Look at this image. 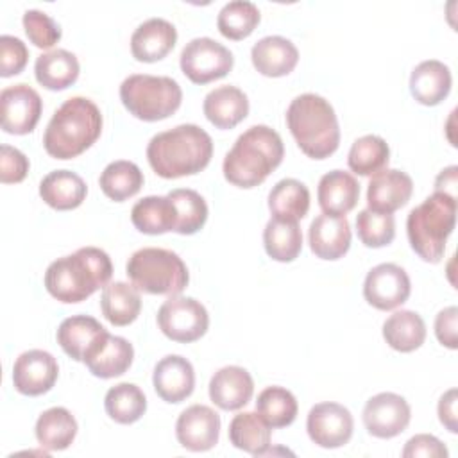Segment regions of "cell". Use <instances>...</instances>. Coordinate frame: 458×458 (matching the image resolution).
I'll use <instances>...</instances> for the list:
<instances>
[{"label":"cell","instance_id":"f907efd6","mask_svg":"<svg viewBox=\"0 0 458 458\" xmlns=\"http://www.w3.org/2000/svg\"><path fill=\"white\" fill-rule=\"evenodd\" d=\"M456 170L458 168L454 165L442 170L435 181V191L456 197Z\"/></svg>","mask_w":458,"mask_h":458},{"label":"cell","instance_id":"7c38bea8","mask_svg":"<svg viewBox=\"0 0 458 458\" xmlns=\"http://www.w3.org/2000/svg\"><path fill=\"white\" fill-rule=\"evenodd\" d=\"M411 419L408 401L394 392L372 395L363 406V424L376 438H394L401 435Z\"/></svg>","mask_w":458,"mask_h":458},{"label":"cell","instance_id":"d590c367","mask_svg":"<svg viewBox=\"0 0 458 458\" xmlns=\"http://www.w3.org/2000/svg\"><path fill=\"white\" fill-rule=\"evenodd\" d=\"M143 182L145 177L140 166L127 159L109 163L98 177L100 190L106 197H109L114 202H123L134 197L141 190Z\"/></svg>","mask_w":458,"mask_h":458},{"label":"cell","instance_id":"6da1fadb","mask_svg":"<svg viewBox=\"0 0 458 458\" xmlns=\"http://www.w3.org/2000/svg\"><path fill=\"white\" fill-rule=\"evenodd\" d=\"M213 156L211 136L195 123H181L157 132L147 145L150 168L163 179H177L204 170Z\"/></svg>","mask_w":458,"mask_h":458},{"label":"cell","instance_id":"4dcf8cb0","mask_svg":"<svg viewBox=\"0 0 458 458\" xmlns=\"http://www.w3.org/2000/svg\"><path fill=\"white\" fill-rule=\"evenodd\" d=\"M36 440L47 451H63L72 445L77 435L75 417L63 406L45 410L36 420Z\"/></svg>","mask_w":458,"mask_h":458},{"label":"cell","instance_id":"681fc988","mask_svg":"<svg viewBox=\"0 0 458 458\" xmlns=\"http://www.w3.org/2000/svg\"><path fill=\"white\" fill-rule=\"evenodd\" d=\"M438 419L451 433L458 431L456 426V388H449L438 401Z\"/></svg>","mask_w":458,"mask_h":458},{"label":"cell","instance_id":"277c9868","mask_svg":"<svg viewBox=\"0 0 458 458\" xmlns=\"http://www.w3.org/2000/svg\"><path fill=\"white\" fill-rule=\"evenodd\" d=\"M102 125V113L93 100L72 97L52 114L43 134V147L55 159L77 157L100 138Z\"/></svg>","mask_w":458,"mask_h":458},{"label":"cell","instance_id":"ba28073f","mask_svg":"<svg viewBox=\"0 0 458 458\" xmlns=\"http://www.w3.org/2000/svg\"><path fill=\"white\" fill-rule=\"evenodd\" d=\"M123 107L143 122H157L172 116L182 102V89L172 77L132 73L120 84Z\"/></svg>","mask_w":458,"mask_h":458},{"label":"cell","instance_id":"5bb4252c","mask_svg":"<svg viewBox=\"0 0 458 458\" xmlns=\"http://www.w3.org/2000/svg\"><path fill=\"white\" fill-rule=\"evenodd\" d=\"M2 129L9 134H29L39 122L43 102L39 93L25 82L7 86L0 93Z\"/></svg>","mask_w":458,"mask_h":458},{"label":"cell","instance_id":"8fae6325","mask_svg":"<svg viewBox=\"0 0 458 458\" xmlns=\"http://www.w3.org/2000/svg\"><path fill=\"white\" fill-rule=\"evenodd\" d=\"M411 283L406 270L395 263H381L369 270L363 283L365 301L381 311H390L404 304L410 297Z\"/></svg>","mask_w":458,"mask_h":458},{"label":"cell","instance_id":"484cf974","mask_svg":"<svg viewBox=\"0 0 458 458\" xmlns=\"http://www.w3.org/2000/svg\"><path fill=\"white\" fill-rule=\"evenodd\" d=\"M451 84V70L438 59L419 63L410 75V93L422 106L440 104L449 95Z\"/></svg>","mask_w":458,"mask_h":458},{"label":"cell","instance_id":"ac0fdd59","mask_svg":"<svg viewBox=\"0 0 458 458\" xmlns=\"http://www.w3.org/2000/svg\"><path fill=\"white\" fill-rule=\"evenodd\" d=\"M413 193L411 177L397 168H383L381 172L370 175L367 186V204L369 209L377 213H394L408 200Z\"/></svg>","mask_w":458,"mask_h":458},{"label":"cell","instance_id":"d4e9b609","mask_svg":"<svg viewBox=\"0 0 458 458\" xmlns=\"http://www.w3.org/2000/svg\"><path fill=\"white\" fill-rule=\"evenodd\" d=\"M202 109L216 129H233L249 114V98L240 88L224 84L204 97Z\"/></svg>","mask_w":458,"mask_h":458},{"label":"cell","instance_id":"c3c4849f","mask_svg":"<svg viewBox=\"0 0 458 458\" xmlns=\"http://www.w3.org/2000/svg\"><path fill=\"white\" fill-rule=\"evenodd\" d=\"M456 320H458V310L456 306H447L442 311H438L435 318V335L442 345L447 349H456Z\"/></svg>","mask_w":458,"mask_h":458},{"label":"cell","instance_id":"7dc6e473","mask_svg":"<svg viewBox=\"0 0 458 458\" xmlns=\"http://www.w3.org/2000/svg\"><path fill=\"white\" fill-rule=\"evenodd\" d=\"M404 458H447V447L433 435L420 433L411 437L403 453Z\"/></svg>","mask_w":458,"mask_h":458},{"label":"cell","instance_id":"d6986e66","mask_svg":"<svg viewBox=\"0 0 458 458\" xmlns=\"http://www.w3.org/2000/svg\"><path fill=\"white\" fill-rule=\"evenodd\" d=\"M152 385L165 403L177 404L188 399L195 388L193 365L181 354H168L156 363Z\"/></svg>","mask_w":458,"mask_h":458},{"label":"cell","instance_id":"9c48e42d","mask_svg":"<svg viewBox=\"0 0 458 458\" xmlns=\"http://www.w3.org/2000/svg\"><path fill=\"white\" fill-rule=\"evenodd\" d=\"M157 326L174 342L190 344L206 335L209 315L202 302L193 297L172 295L157 310Z\"/></svg>","mask_w":458,"mask_h":458},{"label":"cell","instance_id":"7bdbcfd3","mask_svg":"<svg viewBox=\"0 0 458 458\" xmlns=\"http://www.w3.org/2000/svg\"><path fill=\"white\" fill-rule=\"evenodd\" d=\"M358 238L365 247L379 249L392 243L395 236V220L392 213H377L372 209H361L356 215Z\"/></svg>","mask_w":458,"mask_h":458},{"label":"cell","instance_id":"7a4b0ae2","mask_svg":"<svg viewBox=\"0 0 458 458\" xmlns=\"http://www.w3.org/2000/svg\"><path fill=\"white\" fill-rule=\"evenodd\" d=\"M111 276L109 254L89 245L52 261L45 272V288L59 302L75 304L109 284Z\"/></svg>","mask_w":458,"mask_h":458},{"label":"cell","instance_id":"1f68e13d","mask_svg":"<svg viewBox=\"0 0 458 458\" xmlns=\"http://www.w3.org/2000/svg\"><path fill=\"white\" fill-rule=\"evenodd\" d=\"M383 338L399 352H411L426 340V324L417 311L399 310L383 322Z\"/></svg>","mask_w":458,"mask_h":458},{"label":"cell","instance_id":"83f0119b","mask_svg":"<svg viewBox=\"0 0 458 458\" xmlns=\"http://www.w3.org/2000/svg\"><path fill=\"white\" fill-rule=\"evenodd\" d=\"M79 72L77 55L64 48L43 52L34 63L36 81L50 91H61L72 86L79 79Z\"/></svg>","mask_w":458,"mask_h":458},{"label":"cell","instance_id":"2e32d148","mask_svg":"<svg viewBox=\"0 0 458 458\" xmlns=\"http://www.w3.org/2000/svg\"><path fill=\"white\" fill-rule=\"evenodd\" d=\"M107 336V329L89 315H72L64 318L55 333L61 349L75 361L89 360Z\"/></svg>","mask_w":458,"mask_h":458},{"label":"cell","instance_id":"74e56055","mask_svg":"<svg viewBox=\"0 0 458 458\" xmlns=\"http://www.w3.org/2000/svg\"><path fill=\"white\" fill-rule=\"evenodd\" d=\"M106 413L118 424H132L147 411V397L134 383H118L104 397Z\"/></svg>","mask_w":458,"mask_h":458},{"label":"cell","instance_id":"cb8c5ba5","mask_svg":"<svg viewBox=\"0 0 458 458\" xmlns=\"http://www.w3.org/2000/svg\"><path fill=\"white\" fill-rule=\"evenodd\" d=\"M318 206L326 215L345 216L360 199V184L352 174L331 170L324 174L317 188Z\"/></svg>","mask_w":458,"mask_h":458},{"label":"cell","instance_id":"4fadbf2b","mask_svg":"<svg viewBox=\"0 0 458 458\" xmlns=\"http://www.w3.org/2000/svg\"><path fill=\"white\" fill-rule=\"evenodd\" d=\"M306 429L313 444L326 449H336L351 440L354 420L344 404L326 401L310 410Z\"/></svg>","mask_w":458,"mask_h":458},{"label":"cell","instance_id":"8d00e7d4","mask_svg":"<svg viewBox=\"0 0 458 458\" xmlns=\"http://www.w3.org/2000/svg\"><path fill=\"white\" fill-rule=\"evenodd\" d=\"M267 254L281 263L293 261L302 250V233L297 222L270 218L263 229Z\"/></svg>","mask_w":458,"mask_h":458},{"label":"cell","instance_id":"9a60e30c","mask_svg":"<svg viewBox=\"0 0 458 458\" xmlns=\"http://www.w3.org/2000/svg\"><path fill=\"white\" fill-rule=\"evenodd\" d=\"M57 360L43 349H30L21 352L13 365L14 388L29 397L47 394L57 381Z\"/></svg>","mask_w":458,"mask_h":458},{"label":"cell","instance_id":"e575fe53","mask_svg":"<svg viewBox=\"0 0 458 458\" xmlns=\"http://www.w3.org/2000/svg\"><path fill=\"white\" fill-rule=\"evenodd\" d=\"M229 440L236 449L252 456H265L270 447V426L258 411H243L229 422Z\"/></svg>","mask_w":458,"mask_h":458},{"label":"cell","instance_id":"ab89813d","mask_svg":"<svg viewBox=\"0 0 458 458\" xmlns=\"http://www.w3.org/2000/svg\"><path fill=\"white\" fill-rule=\"evenodd\" d=\"M256 411L270 428H286L295 420L299 404L290 390L274 385L259 392Z\"/></svg>","mask_w":458,"mask_h":458},{"label":"cell","instance_id":"f6af8a7d","mask_svg":"<svg viewBox=\"0 0 458 458\" xmlns=\"http://www.w3.org/2000/svg\"><path fill=\"white\" fill-rule=\"evenodd\" d=\"M29 61L27 45L16 38L4 34L0 36V75L11 77L18 75Z\"/></svg>","mask_w":458,"mask_h":458},{"label":"cell","instance_id":"7402d4cb","mask_svg":"<svg viewBox=\"0 0 458 458\" xmlns=\"http://www.w3.org/2000/svg\"><path fill=\"white\" fill-rule=\"evenodd\" d=\"M254 394L252 376L238 365L218 369L209 379V399L225 411L243 408Z\"/></svg>","mask_w":458,"mask_h":458},{"label":"cell","instance_id":"e0dca14e","mask_svg":"<svg viewBox=\"0 0 458 458\" xmlns=\"http://www.w3.org/2000/svg\"><path fill=\"white\" fill-rule=\"evenodd\" d=\"M175 437L188 451H209L218 444L220 417L206 404H191L177 417Z\"/></svg>","mask_w":458,"mask_h":458},{"label":"cell","instance_id":"ee69618b","mask_svg":"<svg viewBox=\"0 0 458 458\" xmlns=\"http://www.w3.org/2000/svg\"><path fill=\"white\" fill-rule=\"evenodd\" d=\"M21 21L27 38L38 48H52L61 39V27L57 21L39 9L25 11Z\"/></svg>","mask_w":458,"mask_h":458},{"label":"cell","instance_id":"f1b7e54d","mask_svg":"<svg viewBox=\"0 0 458 458\" xmlns=\"http://www.w3.org/2000/svg\"><path fill=\"white\" fill-rule=\"evenodd\" d=\"M131 222L143 234H165L175 231L177 211L168 195H148L132 206Z\"/></svg>","mask_w":458,"mask_h":458},{"label":"cell","instance_id":"4316f807","mask_svg":"<svg viewBox=\"0 0 458 458\" xmlns=\"http://www.w3.org/2000/svg\"><path fill=\"white\" fill-rule=\"evenodd\" d=\"M88 193L82 177L72 170H54L39 182V197L45 204L57 211L79 208Z\"/></svg>","mask_w":458,"mask_h":458},{"label":"cell","instance_id":"b9f144b4","mask_svg":"<svg viewBox=\"0 0 458 458\" xmlns=\"http://www.w3.org/2000/svg\"><path fill=\"white\" fill-rule=\"evenodd\" d=\"M177 211L175 233L195 234L208 220V204L202 195L190 188H175L168 193Z\"/></svg>","mask_w":458,"mask_h":458},{"label":"cell","instance_id":"8992f818","mask_svg":"<svg viewBox=\"0 0 458 458\" xmlns=\"http://www.w3.org/2000/svg\"><path fill=\"white\" fill-rule=\"evenodd\" d=\"M456 224V197L435 191L408 213L406 234L415 254L438 263Z\"/></svg>","mask_w":458,"mask_h":458},{"label":"cell","instance_id":"603a6c76","mask_svg":"<svg viewBox=\"0 0 458 458\" xmlns=\"http://www.w3.org/2000/svg\"><path fill=\"white\" fill-rule=\"evenodd\" d=\"M254 68L265 77H283L299 63L297 47L283 36H265L250 50Z\"/></svg>","mask_w":458,"mask_h":458},{"label":"cell","instance_id":"f546056e","mask_svg":"<svg viewBox=\"0 0 458 458\" xmlns=\"http://www.w3.org/2000/svg\"><path fill=\"white\" fill-rule=\"evenodd\" d=\"M100 310L106 320L113 326L132 324L141 311L140 290L131 283L114 281L104 286L100 297Z\"/></svg>","mask_w":458,"mask_h":458},{"label":"cell","instance_id":"60d3db41","mask_svg":"<svg viewBox=\"0 0 458 458\" xmlns=\"http://www.w3.org/2000/svg\"><path fill=\"white\" fill-rule=\"evenodd\" d=\"M261 20L259 9L249 0L227 2L216 16V27L227 39H243L252 34Z\"/></svg>","mask_w":458,"mask_h":458},{"label":"cell","instance_id":"5b68a950","mask_svg":"<svg viewBox=\"0 0 458 458\" xmlns=\"http://www.w3.org/2000/svg\"><path fill=\"white\" fill-rule=\"evenodd\" d=\"M286 125L299 148L313 159H326L340 145V125L329 100L317 93L295 97L286 109Z\"/></svg>","mask_w":458,"mask_h":458},{"label":"cell","instance_id":"52a82bcc","mask_svg":"<svg viewBox=\"0 0 458 458\" xmlns=\"http://www.w3.org/2000/svg\"><path fill=\"white\" fill-rule=\"evenodd\" d=\"M125 272L140 292L150 295H179L190 281L186 263L179 254L161 247H143L132 252Z\"/></svg>","mask_w":458,"mask_h":458},{"label":"cell","instance_id":"f35d334b","mask_svg":"<svg viewBox=\"0 0 458 458\" xmlns=\"http://www.w3.org/2000/svg\"><path fill=\"white\" fill-rule=\"evenodd\" d=\"M390 161V147L388 143L376 134H365L358 138L349 150L347 165L351 172L369 177L383 168H386Z\"/></svg>","mask_w":458,"mask_h":458},{"label":"cell","instance_id":"30bf717a","mask_svg":"<svg viewBox=\"0 0 458 458\" xmlns=\"http://www.w3.org/2000/svg\"><path fill=\"white\" fill-rule=\"evenodd\" d=\"M182 73L195 84H208L225 77L234 64L233 52L213 38H193L181 52Z\"/></svg>","mask_w":458,"mask_h":458},{"label":"cell","instance_id":"ffe728a7","mask_svg":"<svg viewBox=\"0 0 458 458\" xmlns=\"http://www.w3.org/2000/svg\"><path fill=\"white\" fill-rule=\"evenodd\" d=\"M308 242L311 252L320 259H340L351 247V225L345 216L318 215L310 224Z\"/></svg>","mask_w":458,"mask_h":458},{"label":"cell","instance_id":"836d02e7","mask_svg":"<svg viewBox=\"0 0 458 458\" xmlns=\"http://www.w3.org/2000/svg\"><path fill=\"white\" fill-rule=\"evenodd\" d=\"M132 360H134L132 344L123 336L109 335L102 344V347L84 363L93 376L102 379H111L125 374L127 369L132 365Z\"/></svg>","mask_w":458,"mask_h":458},{"label":"cell","instance_id":"3957f363","mask_svg":"<svg viewBox=\"0 0 458 458\" xmlns=\"http://www.w3.org/2000/svg\"><path fill=\"white\" fill-rule=\"evenodd\" d=\"M284 145L277 131L252 125L242 132L222 163L224 177L238 188L261 184L283 161Z\"/></svg>","mask_w":458,"mask_h":458},{"label":"cell","instance_id":"44dd1931","mask_svg":"<svg viewBox=\"0 0 458 458\" xmlns=\"http://www.w3.org/2000/svg\"><path fill=\"white\" fill-rule=\"evenodd\" d=\"M177 41L174 23L165 18H148L140 23L131 36V52L136 61L156 63L161 61Z\"/></svg>","mask_w":458,"mask_h":458},{"label":"cell","instance_id":"bcb514c9","mask_svg":"<svg viewBox=\"0 0 458 458\" xmlns=\"http://www.w3.org/2000/svg\"><path fill=\"white\" fill-rule=\"evenodd\" d=\"M29 172L27 156L11 145H2L0 148V181L4 184H16L25 179Z\"/></svg>","mask_w":458,"mask_h":458},{"label":"cell","instance_id":"d6a6232c","mask_svg":"<svg viewBox=\"0 0 458 458\" xmlns=\"http://www.w3.org/2000/svg\"><path fill=\"white\" fill-rule=\"evenodd\" d=\"M268 209L274 218L299 222L310 209V190L297 179H281L268 193Z\"/></svg>","mask_w":458,"mask_h":458}]
</instances>
